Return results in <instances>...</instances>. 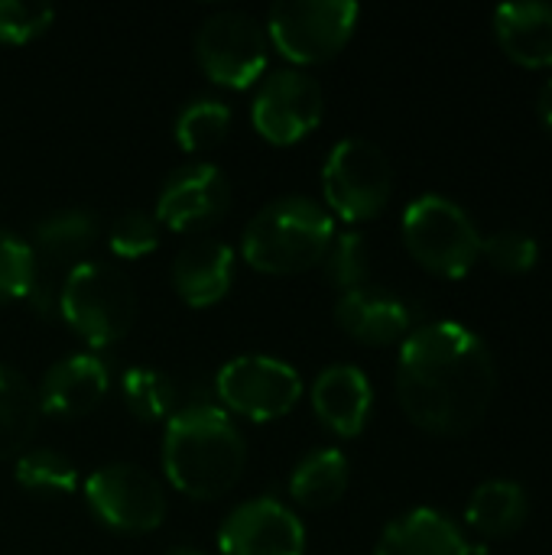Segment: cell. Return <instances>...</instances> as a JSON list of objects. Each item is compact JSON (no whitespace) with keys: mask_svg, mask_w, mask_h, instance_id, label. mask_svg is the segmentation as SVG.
<instances>
[{"mask_svg":"<svg viewBox=\"0 0 552 555\" xmlns=\"http://www.w3.org/2000/svg\"><path fill=\"white\" fill-rule=\"evenodd\" d=\"M325 205L345 221L377 218L394 195V169L384 150L364 137H348L332 146L322 169Z\"/></svg>","mask_w":552,"mask_h":555,"instance_id":"52a82bcc","label":"cell"},{"mask_svg":"<svg viewBox=\"0 0 552 555\" xmlns=\"http://www.w3.org/2000/svg\"><path fill=\"white\" fill-rule=\"evenodd\" d=\"M234 250L218 237L189 241L172 260V286L192 309H208L221 302L231 289Z\"/></svg>","mask_w":552,"mask_h":555,"instance_id":"ac0fdd59","label":"cell"},{"mask_svg":"<svg viewBox=\"0 0 552 555\" xmlns=\"http://www.w3.org/2000/svg\"><path fill=\"white\" fill-rule=\"evenodd\" d=\"M348 478H351L348 459L338 449H319L296 465L290 478V494L306 511H329L345 498Z\"/></svg>","mask_w":552,"mask_h":555,"instance_id":"7402d4cb","label":"cell"},{"mask_svg":"<svg viewBox=\"0 0 552 555\" xmlns=\"http://www.w3.org/2000/svg\"><path fill=\"white\" fill-rule=\"evenodd\" d=\"M163 555H202V553H195V550H185V546H179V550H169V553H163Z\"/></svg>","mask_w":552,"mask_h":555,"instance_id":"d6a6232c","label":"cell"},{"mask_svg":"<svg viewBox=\"0 0 552 555\" xmlns=\"http://www.w3.org/2000/svg\"><path fill=\"white\" fill-rule=\"evenodd\" d=\"M88 511L114 533L143 537L163 527L166 520V494L159 481L130 462H114L98 468L85 481Z\"/></svg>","mask_w":552,"mask_h":555,"instance_id":"9c48e42d","label":"cell"},{"mask_svg":"<svg viewBox=\"0 0 552 555\" xmlns=\"http://www.w3.org/2000/svg\"><path fill=\"white\" fill-rule=\"evenodd\" d=\"M228 127H231V107L218 98H198L179 111L176 143L185 153H208L228 137Z\"/></svg>","mask_w":552,"mask_h":555,"instance_id":"d4e9b609","label":"cell"},{"mask_svg":"<svg viewBox=\"0 0 552 555\" xmlns=\"http://www.w3.org/2000/svg\"><path fill=\"white\" fill-rule=\"evenodd\" d=\"M124 403L127 410L137 416V420H146V423H159V420H169L179 406V390L172 384L169 374L163 371H153V367H133L124 374Z\"/></svg>","mask_w":552,"mask_h":555,"instance_id":"484cf974","label":"cell"},{"mask_svg":"<svg viewBox=\"0 0 552 555\" xmlns=\"http://www.w3.org/2000/svg\"><path fill=\"white\" fill-rule=\"evenodd\" d=\"M55 10L36 0H0V42L20 46L42 36L52 23Z\"/></svg>","mask_w":552,"mask_h":555,"instance_id":"f546056e","label":"cell"},{"mask_svg":"<svg viewBox=\"0 0 552 555\" xmlns=\"http://www.w3.org/2000/svg\"><path fill=\"white\" fill-rule=\"evenodd\" d=\"M504 55L524 68H552V3H504L495 13Z\"/></svg>","mask_w":552,"mask_h":555,"instance_id":"d6986e66","label":"cell"},{"mask_svg":"<svg viewBox=\"0 0 552 555\" xmlns=\"http://www.w3.org/2000/svg\"><path fill=\"white\" fill-rule=\"evenodd\" d=\"M332 241L335 221L319 202L306 195H283L247 221L241 254L260 273L293 276L322 263Z\"/></svg>","mask_w":552,"mask_h":555,"instance_id":"3957f363","label":"cell"},{"mask_svg":"<svg viewBox=\"0 0 552 555\" xmlns=\"http://www.w3.org/2000/svg\"><path fill=\"white\" fill-rule=\"evenodd\" d=\"M355 23V0H280L270 7L264 29L280 55L299 65H316L348 46Z\"/></svg>","mask_w":552,"mask_h":555,"instance_id":"8992f818","label":"cell"},{"mask_svg":"<svg viewBox=\"0 0 552 555\" xmlns=\"http://www.w3.org/2000/svg\"><path fill=\"white\" fill-rule=\"evenodd\" d=\"M94 241H98V218L85 208H65L36 224L29 237L33 289L26 299L42 319L59 315L62 286L85 263Z\"/></svg>","mask_w":552,"mask_h":555,"instance_id":"ba28073f","label":"cell"},{"mask_svg":"<svg viewBox=\"0 0 552 555\" xmlns=\"http://www.w3.org/2000/svg\"><path fill=\"white\" fill-rule=\"evenodd\" d=\"M59 315L85 345L111 348L137 322V289L120 267L85 260L62 286Z\"/></svg>","mask_w":552,"mask_h":555,"instance_id":"277c9868","label":"cell"},{"mask_svg":"<svg viewBox=\"0 0 552 555\" xmlns=\"http://www.w3.org/2000/svg\"><path fill=\"white\" fill-rule=\"evenodd\" d=\"M309 397H312V410H316L319 423L329 433L351 439L368 426L374 390H371V380L361 367H355V364L325 367L316 377Z\"/></svg>","mask_w":552,"mask_h":555,"instance_id":"e0dca14e","label":"cell"},{"mask_svg":"<svg viewBox=\"0 0 552 555\" xmlns=\"http://www.w3.org/2000/svg\"><path fill=\"white\" fill-rule=\"evenodd\" d=\"M322 111H325L322 85L299 68H280L270 78H264V85L257 88L251 117L264 140L277 146H290L319 127Z\"/></svg>","mask_w":552,"mask_h":555,"instance_id":"7c38bea8","label":"cell"},{"mask_svg":"<svg viewBox=\"0 0 552 555\" xmlns=\"http://www.w3.org/2000/svg\"><path fill=\"white\" fill-rule=\"evenodd\" d=\"M33 289V254L29 241L16 231L0 228V306L26 299Z\"/></svg>","mask_w":552,"mask_h":555,"instance_id":"83f0119b","label":"cell"},{"mask_svg":"<svg viewBox=\"0 0 552 555\" xmlns=\"http://www.w3.org/2000/svg\"><path fill=\"white\" fill-rule=\"evenodd\" d=\"M267 29L244 10L211 13L195 36L202 72L224 88H247L267 68Z\"/></svg>","mask_w":552,"mask_h":555,"instance_id":"30bf717a","label":"cell"},{"mask_svg":"<svg viewBox=\"0 0 552 555\" xmlns=\"http://www.w3.org/2000/svg\"><path fill=\"white\" fill-rule=\"evenodd\" d=\"M215 390L228 410H234L254 423H270V420L286 416L299 403L303 380L286 361L264 358V354H244V358L228 361L218 371Z\"/></svg>","mask_w":552,"mask_h":555,"instance_id":"8fae6325","label":"cell"},{"mask_svg":"<svg viewBox=\"0 0 552 555\" xmlns=\"http://www.w3.org/2000/svg\"><path fill=\"white\" fill-rule=\"evenodd\" d=\"M247 446L221 406L189 403L166 420L163 472L192 501L224 498L244 475Z\"/></svg>","mask_w":552,"mask_h":555,"instance_id":"7a4b0ae2","label":"cell"},{"mask_svg":"<svg viewBox=\"0 0 552 555\" xmlns=\"http://www.w3.org/2000/svg\"><path fill=\"white\" fill-rule=\"evenodd\" d=\"M374 555H472V546L446 514L420 507L384 530Z\"/></svg>","mask_w":552,"mask_h":555,"instance_id":"ffe728a7","label":"cell"},{"mask_svg":"<svg viewBox=\"0 0 552 555\" xmlns=\"http://www.w3.org/2000/svg\"><path fill=\"white\" fill-rule=\"evenodd\" d=\"M111 374L107 364L94 354H72L52 364L36 387L39 410L55 420H78L88 416L107 393Z\"/></svg>","mask_w":552,"mask_h":555,"instance_id":"9a60e30c","label":"cell"},{"mask_svg":"<svg viewBox=\"0 0 552 555\" xmlns=\"http://www.w3.org/2000/svg\"><path fill=\"white\" fill-rule=\"evenodd\" d=\"M335 322L355 341L371 345V348H387V345H397L403 335H410L413 312L400 296L374 289V286H361V289L338 296Z\"/></svg>","mask_w":552,"mask_h":555,"instance_id":"2e32d148","label":"cell"},{"mask_svg":"<svg viewBox=\"0 0 552 555\" xmlns=\"http://www.w3.org/2000/svg\"><path fill=\"white\" fill-rule=\"evenodd\" d=\"M13 475L23 491L39 494V498H65V494H75L78 488L75 465L55 449H26L16 459Z\"/></svg>","mask_w":552,"mask_h":555,"instance_id":"cb8c5ba5","label":"cell"},{"mask_svg":"<svg viewBox=\"0 0 552 555\" xmlns=\"http://www.w3.org/2000/svg\"><path fill=\"white\" fill-rule=\"evenodd\" d=\"M498 371L488 345L459 322L407 335L397 364V397L407 420L433 436L472 433L491 410Z\"/></svg>","mask_w":552,"mask_h":555,"instance_id":"6da1fadb","label":"cell"},{"mask_svg":"<svg viewBox=\"0 0 552 555\" xmlns=\"http://www.w3.org/2000/svg\"><path fill=\"white\" fill-rule=\"evenodd\" d=\"M482 254L501 273H527L540 260V244L527 231H498L485 241Z\"/></svg>","mask_w":552,"mask_h":555,"instance_id":"4dcf8cb0","label":"cell"},{"mask_svg":"<svg viewBox=\"0 0 552 555\" xmlns=\"http://www.w3.org/2000/svg\"><path fill=\"white\" fill-rule=\"evenodd\" d=\"M39 416L42 410L29 380L20 371L0 364V462L29 449Z\"/></svg>","mask_w":552,"mask_h":555,"instance_id":"603a6c76","label":"cell"},{"mask_svg":"<svg viewBox=\"0 0 552 555\" xmlns=\"http://www.w3.org/2000/svg\"><path fill=\"white\" fill-rule=\"evenodd\" d=\"M231 205V182L228 176L211 163H189L179 166L159 189L156 198V221L192 234L202 228H211L228 215Z\"/></svg>","mask_w":552,"mask_h":555,"instance_id":"4fadbf2b","label":"cell"},{"mask_svg":"<svg viewBox=\"0 0 552 555\" xmlns=\"http://www.w3.org/2000/svg\"><path fill=\"white\" fill-rule=\"evenodd\" d=\"M218 550L224 555H303L306 530L280 501L254 498L224 517L218 530Z\"/></svg>","mask_w":552,"mask_h":555,"instance_id":"5bb4252c","label":"cell"},{"mask_svg":"<svg viewBox=\"0 0 552 555\" xmlns=\"http://www.w3.org/2000/svg\"><path fill=\"white\" fill-rule=\"evenodd\" d=\"M325 276L332 286H338L342 293L361 289L368 286V273H371V250H368V237L361 231H345L335 234L329 254H325Z\"/></svg>","mask_w":552,"mask_h":555,"instance_id":"4316f807","label":"cell"},{"mask_svg":"<svg viewBox=\"0 0 552 555\" xmlns=\"http://www.w3.org/2000/svg\"><path fill=\"white\" fill-rule=\"evenodd\" d=\"M107 244L124 260H140V257L153 254L159 247V221H156V215H146V211H137V208L124 211L111 224Z\"/></svg>","mask_w":552,"mask_h":555,"instance_id":"f1b7e54d","label":"cell"},{"mask_svg":"<svg viewBox=\"0 0 552 555\" xmlns=\"http://www.w3.org/2000/svg\"><path fill=\"white\" fill-rule=\"evenodd\" d=\"M530 514V501L527 491L517 481H488L482 488H475L468 507H465V520L475 533H482L485 540H504L514 537Z\"/></svg>","mask_w":552,"mask_h":555,"instance_id":"44dd1931","label":"cell"},{"mask_svg":"<svg viewBox=\"0 0 552 555\" xmlns=\"http://www.w3.org/2000/svg\"><path fill=\"white\" fill-rule=\"evenodd\" d=\"M403 241L413 260L446 280H462L482 260L485 237L462 205L446 195H423L403 211Z\"/></svg>","mask_w":552,"mask_h":555,"instance_id":"5b68a950","label":"cell"},{"mask_svg":"<svg viewBox=\"0 0 552 555\" xmlns=\"http://www.w3.org/2000/svg\"><path fill=\"white\" fill-rule=\"evenodd\" d=\"M540 117H543L547 130L552 133V78L543 85V91H540Z\"/></svg>","mask_w":552,"mask_h":555,"instance_id":"1f68e13d","label":"cell"}]
</instances>
